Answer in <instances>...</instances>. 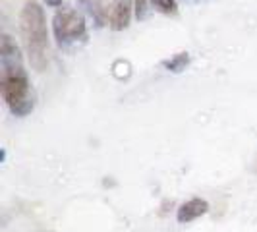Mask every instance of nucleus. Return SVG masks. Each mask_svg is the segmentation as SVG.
Wrapping results in <instances>:
<instances>
[{
	"label": "nucleus",
	"mask_w": 257,
	"mask_h": 232,
	"mask_svg": "<svg viewBox=\"0 0 257 232\" xmlns=\"http://www.w3.org/2000/svg\"><path fill=\"white\" fill-rule=\"evenodd\" d=\"M20 31L31 66L43 72L49 64V31L45 10L37 0H27L20 14Z\"/></svg>",
	"instance_id": "obj_1"
},
{
	"label": "nucleus",
	"mask_w": 257,
	"mask_h": 232,
	"mask_svg": "<svg viewBox=\"0 0 257 232\" xmlns=\"http://www.w3.org/2000/svg\"><path fill=\"white\" fill-rule=\"evenodd\" d=\"M0 93L14 116H27L35 108V97L31 93L29 79L20 66L16 68L4 64L0 77Z\"/></svg>",
	"instance_id": "obj_2"
},
{
	"label": "nucleus",
	"mask_w": 257,
	"mask_h": 232,
	"mask_svg": "<svg viewBox=\"0 0 257 232\" xmlns=\"http://www.w3.org/2000/svg\"><path fill=\"white\" fill-rule=\"evenodd\" d=\"M52 31H54L56 43L60 47H68V45H72V43H76L87 35L85 18L77 10L62 8L52 18Z\"/></svg>",
	"instance_id": "obj_3"
},
{
	"label": "nucleus",
	"mask_w": 257,
	"mask_h": 232,
	"mask_svg": "<svg viewBox=\"0 0 257 232\" xmlns=\"http://www.w3.org/2000/svg\"><path fill=\"white\" fill-rule=\"evenodd\" d=\"M134 10V0H110L108 4V27L112 31H122L130 26Z\"/></svg>",
	"instance_id": "obj_4"
},
{
	"label": "nucleus",
	"mask_w": 257,
	"mask_h": 232,
	"mask_svg": "<svg viewBox=\"0 0 257 232\" xmlns=\"http://www.w3.org/2000/svg\"><path fill=\"white\" fill-rule=\"evenodd\" d=\"M207 211H209V203H207L205 199H201V197H193V199L184 201V203L178 207V211H176V219H178L180 224H188V222H192V220L203 217Z\"/></svg>",
	"instance_id": "obj_5"
},
{
	"label": "nucleus",
	"mask_w": 257,
	"mask_h": 232,
	"mask_svg": "<svg viewBox=\"0 0 257 232\" xmlns=\"http://www.w3.org/2000/svg\"><path fill=\"white\" fill-rule=\"evenodd\" d=\"M108 4L110 0H79V6L85 8L97 27L108 26Z\"/></svg>",
	"instance_id": "obj_6"
},
{
	"label": "nucleus",
	"mask_w": 257,
	"mask_h": 232,
	"mask_svg": "<svg viewBox=\"0 0 257 232\" xmlns=\"http://www.w3.org/2000/svg\"><path fill=\"white\" fill-rule=\"evenodd\" d=\"M188 64H190V54H188V52H178V54H174L172 58L163 60V68H167L168 72H172V74L184 72V70L188 68Z\"/></svg>",
	"instance_id": "obj_7"
},
{
	"label": "nucleus",
	"mask_w": 257,
	"mask_h": 232,
	"mask_svg": "<svg viewBox=\"0 0 257 232\" xmlns=\"http://www.w3.org/2000/svg\"><path fill=\"white\" fill-rule=\"evenodd\" d=\"M0 56H2V62H8L10 58L18 60L20 58V49L16 47L10 35H2V43H0Z\"/></svg>",
	"instance_id": "obj_8"
},
{
	"label": "nucleus",
	"mask_w": 257,
	"mask_h": 232,
	"mask_svg": "<svg viewBox=\"0 0 257 232\" xmlns=\"http://www.w3.org/2000/svg\"><path fill=\"white\" fill-rule=\"evenodd\" d=\"M151 2H153V6L161 14L174 16V14L178 12V4H176V0H151Z\"/></svg>",
	"instance_id": "obj_9"
},
{
	"label": "nucleus",
	"mask_w": 257,
	"mask_h": 232,
	"mask_svg": "<svg viewBox=\"0 0 257 232\" xmlns=\"http://www.w3.org/2000/svg\"><path fill=\"white\" fill-rule=\"evenodd\" d=\"M147 6H149V0H134V12H136L138 20H145Z\"/></svg>",
	"instance_id": "obj_10"
},
{
	"label": "nucleus",
	"mask_w": 257,
	"mask_h": 232,
	"mask_svg": "<svg viewBox=\"0 0 257 232\" xmlns=\"http://www.w3.org/2000/svg\"><path fill=\"white\" fill-rule=\"evenodd\" d=\"M45 4L51 8H58V6H62V0H45Z\"/></svg>",
	"instance_id": "obj_11"
},
{
	"label": "nucleus",
	"mask_w": 257,
	"mask_h": 232,
	"mask_svg": "<svg viewBox=\"0 0 257 232\" xmlns=\"http://www.w3.org/2000/svg\"><path fill=\"white\" fill-rule=\"evenodd\" d=\"M0 159H2V163L6 161V149H2V153H0Z\"/></svg>",
	"instance_id": "obj_12"
}]
</instances>
